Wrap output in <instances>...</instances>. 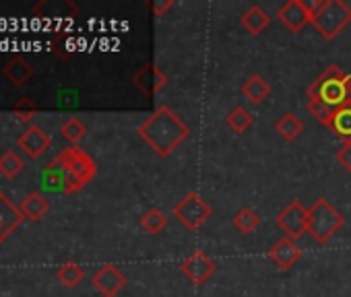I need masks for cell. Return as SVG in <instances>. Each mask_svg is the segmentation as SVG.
Masks as SVG:
<instances>
[{"label": "cell", "mask_w": 351, "mask_h": 297, "mask_svg": "<svg viewBox=\"0 0 351 297\" xmlns=\"http://www.w3.org/2000/svg\"><path fill=\"white\" fill-rule=\"evenodd\" d=\"M308 99H316L326 105L332 114L351 105V75H347L339 64L324 68L306 89Z\"/></svg>", "instance_id": "7a4b0ae2"}, {"label": "cell", "mask_w": 351, "mask_h": 297, "mask_svg": "<svg viewBox=\"0 0 351 297\" xmlns=\"http://www.w3.org/2000/svg\"><path fill=\"white\" fill-rule=\"evenodd\" d=\"M252 122H254V120H252V114H250L246 107H242V105L234 107V109L228 114V118H226L228 128L234 130V132H238V134L246 132V130L252 126Z\"/></svg>", "instance_id": "44dd1931"}, {"label": "cell", "mask_w": 351, "mask_h": 297, "mask_svg": "<svg viewBox=\"0 0 351 297\" xmlns=\"http://www.w3.org/2000/svg\"><path fill=\"white\" fill-rule=\"evenodd\" d=\"M275 130H277V134H279L283 140L289 142V140H295V138L304 132V122H302L295 114L287 112V114H283V116L277 120Z\"/></svg>", "instance_id": "2e32d148"}, {"label": "cell", "mask_w": 351, "mask_h": 297, "mask_svg": "<svg viewBox=\"0 0 351 297\" xmlns=\"http://www.w3.org/2000/svg\"><path fill=\"white\" fill-rule=\"evenodd\" d=\"M182 274L193 283V285H203L211 279V274L217 270V264L213 258H209L203 250H195L189 254L182 264H180Z\"/></svg>", "instance_id": "ba28073f"}, {"label": "cell", "mask_w": 351, "mask_h": 297, "mask_svg": "<svg viewBox=\"0 0 351 297\" xmlns=\"http://www.w3.org/2000/svg\"><path fill=\"white\" fill-rule=\"evenodd\" d=\"M328 130L343 142H351V105L332 114Z\"/></svg>", "instance_id": "ac0fdd59"}, {"label": "cell", "mask_w": 351, "mask_h": 297, "mask_svg": "<svg viewBox=\"0 0 351 297\" xmlns=\"http://www.w3.org/2000/svg\"><path fill=\"white\" fill-rule=\"evenodd\" d=\"M240 23H242V27H244L248 34L261 36V34L271 25V17H269L258 5H254V7H250V9L240 17Z\"/></svg>", "instance_id": "5bb4252c"}, {"label": "cell", "mask_w": 351, "mask_h": 297, "mask_svg": "<svg viewBox=\"0 0 351 297\" xmlns=\"http://www.w3.org/2000/svg\"><path fill=\"white\" fill-rule=\"evenodd\" d=\"M308 112H310V116L314 118V120H318L320 124H324L326 128H328V124H330V120H332V112L326 107V105H322L320 101H316V99H308Z\"/></svg>", "instance_id": "4316f807"}, {"label": "cell", "mask_w": 351, "mask_h": 297, "mask_svg": "<svg viewBox=\"0 0 351 297\" xmlns=\"http://www.w3.org/2000/svg\"><path fill=\"white\" fill-rule=\"evenodd\" d=\"M232 223H234V227H236L242 235H248V233H254V231L258 229V225H261V215H258L254 209H250V207H242V209L234 215Z\"/></svg>", "instance_id": "d6986e66"}, {"label": "cell", "mask_w": 351, "mask_h": 297, "mask_svg": "<svg viewBox=\"0 0 351 297\" xmlns=\"http://www.w3.org/2000/svg\"><path fill=\"white\" fill-rule=\"evenodd\" d=\"M141 227L151 233V235H157L161 233L165 227H167V215L161 211V209H149L143 217H141Z\"/></svg>", "instance_id": "ffe728a7"}, {"label": "cell", "mask_w": 351, "mask_h": 297, "mask_svg": "<svg viewBox=\"0 0 351 297\" xmlns=\"http://www.w3.org/2000/svg\"><path fill=\"white\" fill-rule=\"evenodd\" d=\"M132 83L145 93V95H155V93H159L165 85H167V75L159 68V66H155V64H145L134 77H132Z\"/></svg>", "instance_id": "7c38bea8"}, {"label": "cell", "mask_w": 351, "mask_h": 297, "mask_svg": "<svg viewBox=\"0 0 351 297\" xmlns=\"http://www.w3.org/2000/svg\"><path fill=\"white\" fill-rule=\"evenodd\" d=\"M343 225V215L326 198H316V203L308 209V235L316 244H326Z\"/></svg>", "instance_id": "3957f363"}, {"label": "cell", "mask_w": 351, "mask_h": 297, "mask_svg": "<svg viewBox=\"0 0 351 297\" xmlns=\"http://www.w3.org/2000/svg\"><path fill=\"white\" fill-rule=\"evenodd\" d=\"M211 215H213V211H211L209 203L195 190L184 194V198H180L173 207V217L178 219V223L184 225L189 231H199L211 219Z\"/></svg>", "instance_id": "5b68a950"}, {"label": "cell", "mask_w": 351, "mask_h": 297, "mask_svg": "<svg viewBox=\"0 0 351 297\" xmlns=\"http://www.w3.org/2000/svg\"><path fill=\"white\" fill-rule=\"evenodd\" d=\"M60 164L69 170V174L79 182V186L83 188L97 172L95 168V162L83 151L79 146H73V148H66V151L58 157Z\"/></svg>", "instance_id": "52a82bcc"}, {"label": "cell", "mask_w": 351, "mask_h": 297, "mask_svg": "<svg viewBox=\"0 0 351 297\" xmlns=\"http://www.w3.org/2000/svg\"><path fill=\"white\" fill-rule=\"evenodd\" d=\"M5 75H7L15 85H21L25 79H29V77L34 75V66H32L27 60H23V58H15L13 62L7 64Z\"/></svg>", "instance_id": "7402d4cb"}, {"label": "cell", "mask_w": 351, "mask_h": 297, "mask_svg": "<svg viewBox=\"0 0 351 297\" xmlns=\"http://www.w3.org/2000/svg\"><path fill=\"white\" fill-rule=\"evenodd\" d=\"M93 287L104 295V297H114V295H118L124 287H126V283H128V279H126V274L122 272V270H118L114 264H106V266H101L95 274H93Z\"/></svg>", "instance_id": "9c48e42d"}, {"label": "cell", "mask_w": 351, "mask_h": 297, "mask_svg": "<svg viewBox=\"0 0 351 297\" xmlns=\"http://www.w3.org/2000/svg\"><path fill=\"white\" fill-rule=\"evenodd\" d=\"M85 134H87V128H85L83 122L77 120V118H71V120L64 122V126H62V136H64L66 140H71V142L81 140Z\"/></svg>", "instance_id": "484cf974"}, {"label": "cell", "mask_w": 351, "mask_h": 297, "mask_svg": "<svg viewBox=\"0 0 351 297\" xmlns=\"http://www.w3.org/2000/svg\"><path fill=\"white\" fill-rule=\"evenodd\" d=\"M304 3V7H306V11L310 13V19L322 9V5H324V0H302Z\"/></svg>", "instance_id": "f546056e"}, {"label": "cell", "mask_w": 351, "mask_h": 297, "mask_svg": "<svg viewBox=\"0 0 351 297\" xmlns=\"http://www.w3.org/2000/svg\"><path fill=\"white\" fill-rule=\"evenodd\" d=\"M335 159H337V164H339L345 172L351 174V142H343V146L337 151Z\"/></svg>", "instance_id": "83f0119b"}, {"label": "cell", "mask_w": 351, "mask_h": 297, "mask_svg": "<svg viewBox=\"0 0 351 297\" xmlns=\"http://www.w3.org/2000/svg\"><path fill=\"white\" fill-rule=\"evenodd\" d=\"M50 142H52L50 136L46 132H42V128H38V126H32L27 132H23L19 136L21 148L27 155H32V157H40L46 151V148L50 146Z\"/></svg>", "instance_id": "4fadbf2b"}, {"label": "cell", "mask_w": 351, "mask_h": 297, "mask_svg": "<svg viewBox=\"0 0 351 297\" xmlns=\"http://www.w3.org/2000/svg\"><path fill=\"white\" fill-rule=\"evenodd\" d=\"M242 95L250 101V103H263L269 95H271V85L267 83V79H263L261 75H252L244 81L242 85Z\"/></svg>", "instance_id": "9a60e30c"}, {"label": "cell", "mask_w": 351, "mask_h": 297, "mask_svg": "<svg viewBox=\"0 0 351 297\" xmlns=\"http://www.w3.org/2000/svg\"><path fill=\"white\" fill-rule=\"evenodd\" d=\"M21 168H23V162L13 151H9L0 157V172H3L7 178H15L21 172Z\"/></svg>", "instance_id": "d4e9b609"}, {"label": "cell", "mask_w": 351, "mask_h": 297, "mask_svg": "<svg viewBox=\"0 0 351 297\" xmlns=\"http://www.w3.org/2000/svg\"><path fill=\"white\" fill-rule=\"evenodd\" d=\"M269 258L273 260V264L279 270H289L293 268V264L302 258V250L295 244V240L289 237H281L279 242L273 244V248L269 250Z\"/></svg>", "instance_id": "8fae6325"}, {"label": "cell", "mask_w": 351, "mask_h": 297, "mask_svg": "<svg viewBox=\"0 0 351 297\" xmlns=\"http://www.w3.org/2000/svg\"><path fill=\"white\" fill-rule=\"evenodd\" d=\"M83 276H85L83 268H81L79 264H75V262H66V264H62L60 270H58V279H60L66 287H77V285L83 281Z\"/></svg>", "instance_id": "cb8c5ba5"}, {"label": "cell", "mask_w": 351, "mask_h": 297, "mask_svg": "<svg viewBox=\"0 0 351 297\" xmlns=\"http://www.w3.org/2000/svg\"><path fill=\"white\" fill-rule=\"evenodd\" d=\"M21 221V213L5 198V194H0V240H3L9 231H13Z\"/></svg>", "instance_id": "e0dca14e"}, {"label": "cell", "mask_w": 351, "mask_h": 297, "mask_svg": "<svg viewBox=\"0 0 351 297\" xmlns=\"http://www.w3.org/2000/svg\"><path fill=\"white\" fill-rule=\"evenodd\" d=\"M277 19L281 25H285L291 34H300L308 23H310V13L306 11L302 0H289L279 11Z\"/></svg>", "instance_id": "30bf717a"}, {"label": "cell", "mask_w": 351, "mask_h": 297, "mask_svg": "<svg viewBox=\"0 0 351 297\" xmlns=\"http://www.w3.org/2000/svg\"><path fill=\"white\" fill-rule=\"evenodd\" d=\"M48 209H50V205H48V201L40 192H32L27 196V201L23 203V213L29 219H40Z\"/></svg>", "instance_id": "603a6c76"}, {"label": "cell", "mask_w": 351, "mask_h": 297, "mask_svg": "<svg viewBox=\"0 0 351 297\" xmlns=\"http://www.w3.org/2000/svg\"><path fill=\"white\" fill-rule=\"evenodd\" d=\"M277 227L285 233L289 240H300L308 233V209L300 201H291L279 215H277Z\"/></svg>", "instance_id": "8992f818"}, {"label": "cell", "mask_w": 351, "mask_h": 297, "mask_svg": "<svg viewBox=\"0 0 351 297\" xmlns=\"http://www.w3.org/2000/svg\"><path fill=\"white\" fill-rule=\"evenodd\" d=\"M138 136L159 157H169L189 136L191 128L167 105H159L141 126Z\"/></svg>", "instance_id": "6da1fadb"}, {"label": "cell", "mask_w": 351, "mask_h": 297, "mask_svg": "<svg viewBox=\"0 0 351 297\" xmlns=\"http://www.w3.org/2000/svg\"><path fill=\"white\" fill-rule=\"evenodd\" d=\"M171 7H173V0H155V3H151V11L155 17H163Z\"/></svg>", "instance_id": "f1b7e54d"}, {"label": "cell", "mask_w": 351, "mask_h": 297, "mask_svg": "<svg viewBox=\"0 0 351 297\" xmlns=\"http://www.w3.org/2000/svg\"><path fill=\"white\" fill-rule=\"evenodd\" d=\"M351 23V7L343 0H324L322 9L310 19V25L324 40H335Z\"/></svg>", "instance_id": "277c9868"}]
</instances>
